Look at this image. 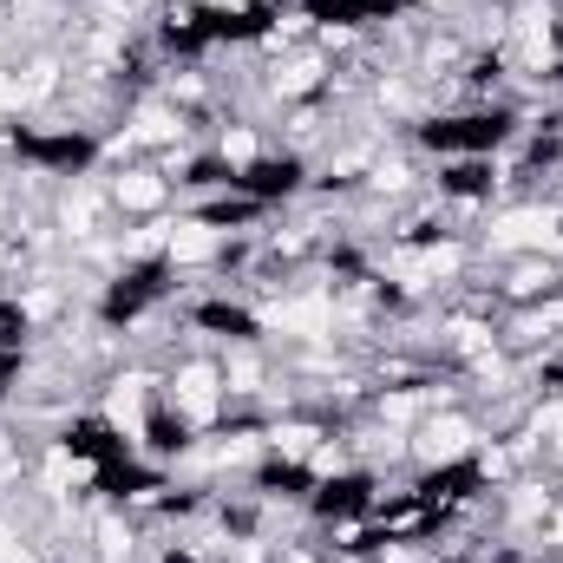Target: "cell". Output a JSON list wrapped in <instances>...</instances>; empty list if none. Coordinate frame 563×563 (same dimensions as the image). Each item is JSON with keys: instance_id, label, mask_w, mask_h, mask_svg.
<instances>
[{"instance_id": "1", "label": "cell", "mask_w": 563, "mask_h": 563, "mask_svg": "<svg viewBox=\"0 0 563 563\" xmlns=\"http://www.w3.org/2000/svg\"><path fill=\"white\" fill-rule=\"evenodd\" d=\"M478 439H485V426H478L472 407H432V413H420V426L407 432V459H413V472L465 465V459L478 452Z\"/></svg>"}, {"instance_id": "2", "label": "cell", "mask_w": 563, "mask_h": 563, "mask_svg": "<svg viewBox=\"0 0 563 563\" xmlns=\"http://www.w3.org/2000/svg\"><path fill=\"white\" fill-rule=\"evenodd\" d=\"M106 197H112V217L119 223H151V217H170L177 210V184L151 157L125 164V170H106Z\"/></svg>"}]
</instances>
